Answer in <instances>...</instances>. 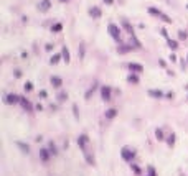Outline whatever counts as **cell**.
I'll list each match as a JSON object with an SVG mask.
<instances>
[{
	"label": "cell",
	"instance_id": "1",
	"mask_svg": "<svg viewBox=\"0 0 188 176\" xmlns=\"http://www.w3.org/2000/svg\"><path fill=\"white\" fill-rule=\"evenodd\" d=\"M149 13H150V15H154V17H157L159 20L165 21V23H172V18L168 17L167 13H163L162 10L155 9V7H150V9H149Z\"/></svg>",
	"mask_w": 188,
	"mask_h": 176
},
{
	"label": "cell",
	"instance_id": "2",
	"mask_svg": "<svg viewBox=\"0 0 188 176\" xmlns=\"http://www.w3.org/2000/svg\"><path fill=\"white\" fill-rule=\"evenodd\" d=\"M107 31H109V35L112 36V40L114 41H121V28L117 25H114V23H109V26H107Z\"/></svg>",
	"mask_w": 188,
	"mask_h": 176
},
{
	"label": "cell",
	"instance_id": "3",
	"mask_svg": "<svg viewBox=\"0 0 188 176\" xmlns=\"http://www.w3.org/2000/svg\"><path fill=\"white\" fill-rule=\"evenodd\" d=\"M121 156H122V160H125V161H132L134 156H135V151L129 147H124L121 150Z\"/></svg>",
	"mask_w": 188,
	"mask_h": 176
},
{
	"label": "cell",
	"instance_id": "4",
	"mask_svg": "<svg viewBox=\"0 0 188 176\" xmlns=\"http://www.w3.org/2000/svg\"><path fill=\"white\" fill-rule=\"evenodd\" d=\"M88 143H89V137L86 133H81L79 137H78V145H79V148L83 150V153H88Z\"/></svg>",
	"mask_w": 188,
	"mask_h": 176
},
{
	"label": "cell",
	"instance_id": "5",
	"mask_svg": "<svg viewBox=\"0 0 188 176\" xmlns=\"http://www.w3.org/2000/svg\"><path fill=\"white\" fill-rule=\"evenodd\" d=\"M111 94H112V89L109 87V86H102V87H101V99L104 102L111 101Z\"/></svg>",
	"mask_w": 188,
	"mask_h": 176
},
{
	"label": "cell",
	"instance_id": "6",
	"mask_svg": "<svg viewBox=\"0 0 188 176\" xmlns=\"http://www.w3.org/2000/svg\"><path fill=\"white\" fill-rule=\"evenodd\" d=\"M4 102L9 105H13V104H17V102H20V96H17V94H7L4 97Z\"/></svg>",
	"mask_w": 188,
	"mask_h": 176
},
{
	"label": "cell",
	"instance_id": "7",
	"mask_svg": "<svg viewBox=\"0 0 188 176\" xmlns=\"http://www.w3.org/2000/svg\"><path fill=\"white\" fill-rule=\"evenodd\" d=\"M20 105L23 107V110H26V112H31V109H33L31 102H30L28 99H25V97H20Z\"/></svg>",
	"mask_w": 188,
	"mask_h": 176
},
{
	"label": "cell",
	"instance_id": "8",
	"mask_svg": "<svg viewBox=\"0 0 188 176\" xmlns=\"http://www.w3.org/2000/svg\"><path fill=\"white\" fill-rule=\"evenodd\" d=\"M51 9V2L50 0H41V2H40V5H38V10H40V12H48V10Z\"/></svg>",
	"mask_w": 188,
	"mask_h": 176
},
{
	"label": "cell",
	"instance_id": "9",
	"mask_svg": "<svg viewBox=\"0 0 188 176\" xmlns=\"http://www.w3.org/2000/svg\"><path fill=\"white\" fill-rule=\"evenodd\" d=\"M50 153L51 151L48 148H41L40 150V160H41L43 163H48V160H50Z\"/></svg>",
	"mask_w": 188,
	"mask_h": 176
},
{
	"label": "cell",
	"instance_id": "10",
	"mask_svg": "<svg viewBox=\"0 0 188 176\" xmlns=\"http://www.w3.org/2000/svg\"><path fill=\"white\" fill-rule=\"evenodd\" d=\"M127 67H129L132 72H142L144 71V66H142V64H139V63H129V64H127Z\"/></svg>",
	"mask_w": 188,
	"mask_h": 176
},
{
	"label": "cell",
	"instance_id": "11",
	"mask_svg": "<svg viewBox=\"0 0 188 176\" xmlns=\"http://www.w3.org/2000/svg\"><path fill=\"white\" fill-rule=\"evenodd\" d=\"M89 15H91L92 18H101V15H102V12H101L99 7H92V9H89Z\"/></svg>",
	"mask_w": 188,
	"mask_h": 176
},
{
	"label": "cell",
	"instance_id": "12",
	"mask_svg": "<svg viewBox=\"0 0 188 176\" xmlns=\"http://www.w3.org/2000/svg\"><path fill=\"white\" fill-rule=\"evenodd\" d=\"M50 82H51V86L53 87H61V84H63V79L61 77H58V76H51V79H50Z\"/></svg>",
	"mask_w": 188,
	"mask_h": 176
},
{
	"label": "cell",
	"instance_id": "13",
	"mask_svg": "<svg viewBox=\"0 0 188 176\" xmlns=\"http://www.w3.org/2000/svg\"><path fill=\"white\" fill-rule=\"evenodd\" d=\"M61 56H63V61H64V63H69V61H71V58H69V50H68L66 46H63V51H61Z\"/></svg>",
	"mask_w": 188,
	"mask_h": 176
},
{
	"label": "cell",
	"instance_id": "14",
	"mask_svg": "<svg viewBox=\"0 0 188 176\" xmlns=\"http://www.w3.org/2000/svg\"><path fill=\"white\" fill-rule=\"evenodd\" d=\"M122 26H124L125 30H127V33L130 35V36H135V33H134V28L130 26V23L127 20H122Z\"/></svg>",
	"mask_w": 188,
	"mask_h": 176
},
{
	"label": "cell",
	"instance_id": "15",
	"mask_svg": "<svg viewBox=\"0 0 188 176\" xmlns=\"http://www.w3.org/2000/svg\"><path fill=\"white\" fill-rule=\"evenodd\" d=\"M149 96L154 97V99H160V97H163V92L162 91H157V89H150V91H149Z\"/></svg>",
	"mask_w": 188,
	"mask_h": 176
},
{
	"label": "cell",
	"instance_id": "16",
	"mask_svg": "<svg viewBox=\"0 0 188 176\" xmlns=\"http://www.w3.org/2000/svg\"><path fill=\"white\" fill-rule=\"evenodd\" d=\"M132 48H135V46H132V45H119L117 51H119V53H127V51H130Z\"/></svg>",
	"mask_w": 188,
	"mask_h": 176
},
{
	"label": "cell",
	"instance_id": "17",
	"mask_svg": "<svg viewBox=\"0 0 188 176\" xmlns=\"http://www.w3.org/2000/svg\"><path fill=\"white\" fill-rule=\"evenodd\" d=\"M17 147L20 148L23 153H30V147L26 145V143H23V142H17Z\"/></svg>",
	"mask_w": 188,
	"mask_h": 176
},
{
	"label": "cell",
	"instance_id": "18",
	"mask_svg": "<svg viewBox=\"0 0 188 176\" xmlns=\"http://www.w3.org/2000/svg\"><path fill=\"white\" fill-rule=\"evenodd\" d=\"M117 115V110L116 109H109V110H106V119H109V120H111V119H114Z\"/></svg>",
	"mask_w": 188,
	"mask_h": 176
},
{
	"label": "cell",
	"instance_id": "19",
	"mask_svg": "<svg viewBox=\"0 0 188 176\" xmlns=\"http://www.w3.org/2000/svg\"><path fill=\"white\" fill-rule=\"evenodd\" d=\"M127 82H130V84H139V77L135 74H129L127 76Z\"/></svg>",
	"mask_w": 188,
	"mask_h": 176
},
{
	"label": "cell",
	"instance_id": "20",
	"mask_svg": "<svg viewBox=\"0 0 188 176\" xmlns=\"http://www.w3.org/2000/svg\"><path fill=\"white\" fill-rule=\"evenodd\" d=\"M167 43H168V48H170V50H177V48H178V43H177L175 40H170V38H168Z\"/></svg>",
	"mask_w": 188,
	"mask_h": 176
},
{
	"label": "cell",
	"instance_id": "21",
	"mask_svg": "<svg viewBox=\"0 0 188 176\" xmlns=\"http://www.w3.org/2000/svg\"><path fill=\"white\" fill-rule=\"evenodd\" d=\"M61 30H63V25H61V23H56V25L51 26V31H53V33H59Z\"/></svg>",
	"mask_w": 188,
	"mask_h": 176
},
{
	"label": "cell",
	"instance_id": "22",
	"mask_svg": "<svg viewBox=\"0 0 188 176\" xmlns=\"http://www.w3.org/2000/svg\"><path fill=\"white\" fill-rule=\"evenodd\" d=\"M59 59H63L61 55H53V56H51V59H50V63H51V64H56Z\"/></svg>",
	"mask_w": 188,
	"mask_h": 176
},
{
	"label": "cell",
	"instance_id": "23",
	"mask_svg": "<svg viewBox=\"0 0 188 176\" xmlns=\"http://www.w3.org/2000/svg\"><path fill=\"white\" fill-rule=\"evenodd\" d=\"M155 138H157V140H160V142H162V140L165 138V137H163V132H162L160 128H157V130H155Z\"/></svg>",
	"mask_w": 188,
	"mask_h": 176
},
{
	"label": "cell",
	"instance_id": "24",
	"mask_svg": "<svg viewBox=\"0 0 188 176\" xmlns=\"http://www.w3.org/2000/svg\"><path fill=\"white\" fill-rule=\"evenodd\" d=\"M167 145H168V147H173V145H175V133H172L170 137H168V140H167Z\"/></svg>",
	"mask_w": 188,
	"mask_h": 176
},
{
	"label": "cell",
	"instance_id": "25",
	"mask_svg": "<svg viewBox=\"0 0 188 176\" xmlns=\"http://www.w3.org/2000/svg\"><path fill=\"white\" fill-rule=\"evenodd\" d=\"M147 171H149V175H147V176H157V171H155L154 166H149V168H147Z\"/></svg>",
	"mask_w": 188,
	"mask_h": 176
},
{
	"label": "cell",
	"instance_id": "26",
	"mask_svg": "<svg viewBox=\"0 0 188 176\" xmlns=\"http://www.w3.org/2000/svg\"><path fill=\"white\" fill-rule=\"evenodd\" d=\"M84 156H86V160H88L89 165H94V156H91L89 153H84Z\"/></svg>",
	"mask_w": 188,
	"mask_h": 176
},
{
	"label": "cell",
	"instance_id": "27",
	"mask_svg": "<svg viewBox=\"0 0 188 176\" xmlns=\"http://www.w3.org/2000/svg\"><path fill=\"white\" fill-rule=\"evenodd\" d=\"M66 99H68V94H66V92H59V96H58V101H59V102L66 101Z\"/></svg>",
	"mask_w": 188,
	"mask_h": 176
},
{
	"label": "cell",
	"instance_id": "28",
	"mask_svg": "<svg viewBox=\"0 0 188 176\" xmlns=\"http://www.w3.org/2000/svg\"><path fill=\"white\" fill-rule=\"evenodd\" d=\"M48 150H50L53 155H56V153H58V150H56V147H54V143H53V142L50 143V148H48Z\"/></svg>",
	"mask_w": 188,
	"mask_h": 176
},
{
	"label": "cell",
	"instance_id": "29",
	"mask_svg": "<svg viewBox=\"0 0 188 176\" xmlns=\"http://www.w3.org/2000/svg\"><path fill=\"white\" fill-rule=\"evenodd\" d=\"M178 38H180V40H187L188 33H187V31H178Z\"/></svg>",
	"mask_w": 188,
	"mask_h": 176
},
{
	"label": "cell",
	"instance_id": "30",
	"mask_svg": "<svg viewBox=\"0 0 188 176\" xmlns=\"http://www.w3.org/2000/svg\"><path fill=\"white\" fill-rule=\"evenodd\" d=\"M96 87H97L96 84H92V87H91V89H89L88 92H86V99H89V96H91V94H92V92H94V89H96Z\"/></svg>",
	"mask_w": 188,
	"mask_h": 176
},
{
	"label": "cell",
	"instance_id": "31",
	"mask_svg": "<svg viewBox=\"0 0 188 176\" xmlns=\"http://www.w3.org/2000/svg\"><path fill=\"white\" fill-rule=\"evenodd\" d=\"M31 89H33V84H31V82H26L25 84V91H26V92H30Z\"/></svg>",
	"mask_w": 188,
	"mask_h": 176
},
{
	"label": "cell",
	"instance_id": "32",
	"mask_svg": "<svg viewBox=\"0 0 188 176\" xmlns=\"http://www.w3.org/2000/svg\"><path fill=\"white\" fill-rule=\"evenodd\" d=\"M160 31H162V35H163V36H165V38H167V40H168V35H167V30L163 28V30H160Z\"/></svg>",
	"mask_w": 188,
	"mask_h": 176
},
{
	"label": "cell",
	"instance_id": "33",
	"mask_svg": "<svg viewBox=\"0 0 188 176\" xmlns=\"http://www.w3.org/2000/svg\"><path fill=\"white\" fill-rule=\"evenodd\" d=\"M40 97H41V99H45V97H46V91H41V92H40Z\"/></svg>",
	"mask_w": 188,
	"mask_h": 176
},
{
	"label": "cell",
	"instance_id": "34",
	"mask_svg": "<svg viewBox=\"0 0 188 176\" xmlns=\"http://www.w3.org/2000/svg\"><path fill=\"white\" fill-rule=\"evenodd\" d=\"M132 170H134V171H135V173H140V170H139V168H137V166H135V165H132Z\"/></svg>",
	"mask_w": 188,
	"mask_h": 176
},
{
	"label": "cell",
	"instance_id": "35",
	"mask_svg": "<svg viewBox=\"0 0 188 176\" xmlns=\"http://www.w3.org/2000/svg\"><path fill=\"white\" fill-rule=\"evenodd\" d=\"M112 2H114V0H104L106 5H112Z\"/></svg>",
	"mask_w": 188,
	"mask_h": 176
},
{
	"label": "cell",
	"instance_id": "36",
	"mask_svg": "<svg viewBox=\"0 0 188 176\" xmlns=\"http://www.w3.org/2000/svg\"><path fill=\"white\" fill-rule=\"evenodd\" d=\"M53 50V45H46V51H51Z\"/></svg>",
	"mask_w": 188,
	"mask_h": 176
},
{
	"label": "cell",
	"instance_id": "37",
	"mask_svg": "<svg viewBox=\"0 0 188 176\" xmlns=\"http://www.w3.org/2000/svg\"><path fill=\"white\" fill-rule=\"evenodd\" d=\"M59 2H68V0H59Z\"/></svg>",
	"mask_w": 188,
	"mask_h": 176
}]
</instances>
